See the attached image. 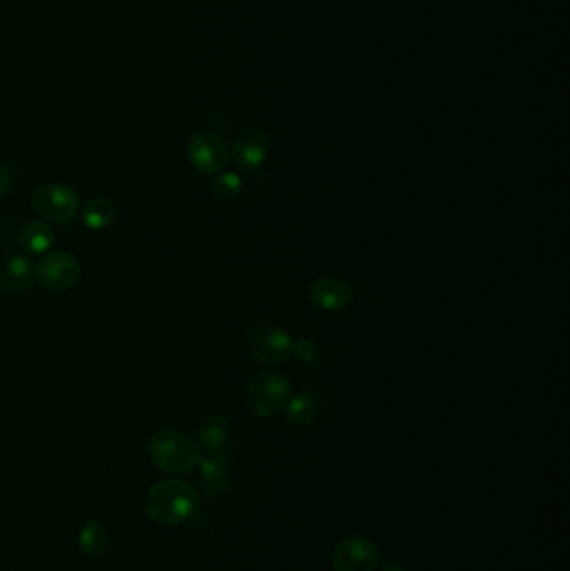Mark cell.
I'll use <instances>...</instances> for the list:
<instances>
[{"mask_svg": "<svg viewBox=\"0 0 570 571\" xmlns=\"http://www.w3.org/2000/svg\"><path fill=\"white\" fill-rule=\"evenodd\" d=\"M198 493L191 485L181 480L161 481L146 496L148 516L164 526L189 520L198 510Z\"/></svg>", "mask_w": 570, "mask_h": 571, "instance_id": "cell-1", "label": "cell"}, {"mask_svg": "<svg viewBox=\"0 0 570 571\" xmlns=\"http://www.w3.org/2000/svg\"><path fill=\"white\" fill-rule=\"evenodd\" d=\"M148 453L154 465L171 475L193 471L201 459V445L183 431L163 429L149 439Z\"/></svg>", "mask_w": 570, "mask_h": 571, "instance_id": "cell-2", "label": "cell"}, {"mask_svg": "<svg viewBox=\"0 0 570 571\" xmlns=\"http://www.w3.org/2000/svg\"><path fill=\"white\" fill-rule=\"evenodd\" d=\"M291 385L276 371H261L246 385V405L260 418H270L285 406Z\"/></svg>", "mask_w": 570, "mask_h": 571, "instance_id": "cell-3", "label": "cell"}, {"mask_svg": "<svg viewBox=\"0 0 570 571\" xmlns=\"http://www.w3.org/2000/svg\"><path fill=\"white\" fill-rule=\"evenodd\" d=\"M31 203L36 215L56 225L69 223L79 211V195L67 184H44L34 191Z\"/></svg>", "mask_w": 570, "mask_h": 571, "instance_id": "cell-4", "label": "cell"}, {"mask_svg": "<svg viewBox=\"0 0 570 571\" xmlns=\"http://www.w3.org/2000/svg\"><path fill=\"white\" fill-rule=\"evenodd\" d=\"M81 275V263L76 259V255L66 251H56L44 255L39 261L36 267V283L46 291L62 293L77 285Z\"/></svg>", "mask_w": 570, "mask_h": 571, "instance_id": "cell-5", "label": "cell"}, {"mask_svg": "<svg viewBox=\"0 0 570 571\" xmlns=\"http://www.w3.org/2000/svg\"><path fill=\"white\" fill-rule=\"evenodd\" d=\"M293 339L281 327L271 325H258L248 335V349L251 357L266 365L273 366L283 363L291 356Z\"/></svg>", "mask_w": 570, "mask_h": 571, "instance_id": "cell-6", "label": "cell"}, {"mask_svg": "<svg viewBox=\"0 0 570 571\" xmlns=\"http://www.w3.org/2000/svg\"><path fill=\"white\" fill-rule=\"evenodd\" d=\"M186 154L194 169L203 174L221 173L231 159L228 144L214 133L193 134L186 145Z\"/></svg>", "mask_w": 570, "mask_h": 571, "instance_id": "cell-7", "label": "cell"}, {"mask_svg": "<svg viewBox=\"0 0 570 571\" xmlns=\"http://www.w3.org/2000/svg\"><path fill=\"white\" fill-rule=\"evenodd\" d=\"M382 560L377 545L365 536H350L340 541L331 553L335 571H375Z\"/></svg>", "mask_w": 570, "mask_h": 571, "instance_id": "cell-8", "label": "cell"}, {"mask_svg": "<svg viewBox=\"0 0 570 571\" xmlns=\"http://www.w3.org/2000/svg\"><path fill=\"white\" fill-rule=\"evenodd\" d=\"M268 149H270V143H268L265 131L260 127H246L236 135L229 153L243 171L253 173L265 163Z\"/></svg>", "mask_w": 570, "mask_h": 571, "instance_id": "cell-9", "label": "cell"}, {"mask_svg": "<svg viewBox=\"0 0 570 571\" xmlns=\"http://www.w3.org/2000/svg\"><path fill=\"white\" fill-rule=\"evenodd\" d=\"M353 297H355V293H353L351 285L345 279H340V277L318 279L311 287V293H310V299H311L313 306L321 309V311H328V313L347 309L351 305Z\"/></svg>", "mask_w": 570, "mask_h": 571, "instance_id": "cell-10", "label": "cell"}, {"mask_svg": "<svg viewBox=\"0 0 570 571\" xmlns=\"http://www.w3.org/2000/svg\"><path fill=\"white\" fill-rule=\"evenodd\" d=\"M36 283V267L25 255H12L0 265V287L7 293H22Z\"/></svg>", "mask_w": 570, "mask_h": 571, "instance_id": "cell-11", "label": "cell"}, {"mask_svg": "<svg viewBox=\"0 0 570 571\" xmlns=\"http://www.w3.org/2000/svg\"><path fill=\"white\" fill-rule=\"evenodd\" d=\"M201 469L204 488L208 493H223L228 485L229 461L221 449H208L198 463Z\"/></svg>", "mask_w": 570, "mask_h": 571, "instance_id": "cell-12", "label": "cell"}, {"mask_svg": "<svg viewBox=\"0 0 570 571\" xmlns=\"http://www.w3.org/2000/svg\"><path fill=\"white\" fill-rule=\"evenodd\" d=\"M320 403L321 396L316 391L305 389L296 393L295 396H291L286 403L288 423L296 429L308 428L315 421Z\"/></svg>", "mask_w": 570, "mask_h": 571, "instance_id": "cell-13", "label": "cell"}, {"mask_svg": "<svg viewBox=\"0 0 570 571\" xmlns=\"http://www.w3.org/2000/svg\"><path fill=\"white\" fill-rule=\"evenodd\" d=\"M54 241H56L54 229L47 223H42V221H36V223L25 225L22 229L21 237H19V243H21L24 253L31 255L47 253L54 245Z\"/></svg>", "mask_w": 570, "mask_h": 571, "instance_id": "cell-14", "label": "cell"}, {"mask_svg": "<svg viewBox=\"0 0 570 571\" xmlns=\"http://www.w3.org/2000/svg\"><path fill=\"white\" fill-rule=\"evenodd\" d=\"M117 209L111 199L94 197L82 209V223L91 231H102L116 221Z\"/></svg>", "mask_w": 570, "mask_h": 571, "instance_id": "cell-15", "label": "cell"}, {"mask_svg": "<svg viewBox=\"0 0 570 571\" xmlns=\"http://www.w3.org/2000/svg\"><path fill=\"white\" fill-rule=\"evenodd\" d=\"M229 433L231 428L228 418H224L223 415H211L201 423L198 438L199 445H203L206 449H221L229 439Z\"/></svg>", "mask_w": 570, "mask_h": 571, "instance_id": "cell-16", "label": "cell"}, {"mask_svg": "<svg viewBox=\"0 0 570 571\" xmlns=\"http://www.w3.org/2000/svg\"><path fill=\"white\" fill-rule=\"evenodd\" d=\"M79 548L84 555L97 558L104 551L107 550L109 545V535L107 530L97 521H87L82 530L79 531Z\"/></svg>", "mask_w": 570, "mask_h": 571, "instance_id": "cell-17", "label": "cell"}, {"mask_svg": "<svg viewBox=\"0 0 570 571\" xmlns=\"http://www.w3.org/2000/svg\"><path fill=\"white\" fill-rule=\"evenodd\" d=\"M245 189L243 177L236 173H223L218 175L211 184V193L218 201L229 203L239 197Z\"/></svg>", "mask_w": 570, "mask_h": 571, "instance_id": "cell-18", "label": "cell"}, {"mask_svg": "<svg viewBox=\"0 0 570 571\" xmlns=\"http://www.w3.org/2000/svg\"><path fill=\"white\" fill-rule=\"evenodd\" d=\"M291 355H293L300 363L306 365V366H315V365L320 363V347H318L315 341H311V339L293 341Z\"/></svg>", "mask_w": 570, "mask_h": 571, "instance_id": "cell-19", "label": "cell"}, {"mask_svg": "<svg viewBox=\"0 0 570 571\" xmlns=\"http://www.w3.org/2000/svg\"><path fill=\"white\" fill-rule=\"evenodd\" d=\"M12 183H14V179H12L11 169L0 165V199L5 197L7 193L11 191Z\"/></svg>", "mask_w": 570, "mask_h": 571, "instance_id": "cell-20", "label": "cell"}, {"mask_svg": "<svg viewBox=\"0 0 570 571\" xmlns=\"http://www.w3.org/2000/svg\"><path fill=\"white\" fill-rule=\"evenodd\" d=\"M382 571H405L400 565H398L397 561L387 560L383 563V568Z\"/></svg>", "mask_w": 570, "mask_h": 571, "instance_id": "cell-21", "label": "cell"}]
</instances>
